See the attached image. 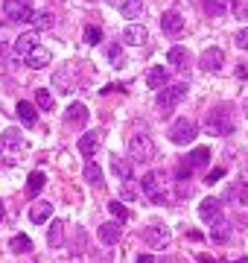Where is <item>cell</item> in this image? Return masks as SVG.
Here are the masks:
<instances>
[{"mask_svg": "<svg viewBox=\"0 0 248 263\" xmlns=\"http://www.w3.org/2000/svg\"><path fill=\"white\" fill-rule=\"evenodd\" d=\"M234 18L248 21V3H234Z\"/></svg>", "mask_w": 248, "mask_h": 263, "instance_id": "40", "label": "cell"}, {"mask_svg": "<svg viewBox=\"0 0 248 263\" xmlns=\"http://www.w3.org/2000/svg\"><path fill=\"white\" fill-rule=\"evenodd\" d=\"M199 263H216V260H213L210 254H199Z\"/></svg>", "mask_w": 248, "mask_h": 263, "instance_id": "44", "label": "cell"}, {"mask_svg": "<svg viewBox=\"0 0 248 263\" xmlns=\"http://www.w3.org/2000/svg\"><path fill=\"white\" fill-rule=\"evenodd\" d=\"M228 193H231V196H234L239 205H248V184H245V181H236V184Z\"/></svg>", "mask_w": 248, "mask_h": 263, "instance_id": "36", "label": "cell"}, {"mask_svg": "<svg viewBox=\"0 0 248 263\" xmlns=\"http://www.w3.org/2000/svg\"><path fill=\"white\" fill-rule=\"evenodd\" d=\"M164 173L161 170H152V173H146L140 179V190H143V196L149 199L152 205H164L166 202V190H164Z\"/></svg>", "mask_w": 248, "mask_h": 263, "instance_id": "3", "label": "cell"}, {"mask_svg": "<svg viewBox=\"0 0 248 263\" xmlns=\"http://www.w3.org/2000/svg\"><path fill=\"white\" fill-rule=\"evenodd\" d=\"M32 24H36V29H53V26H56V15L47 12V9H44V12H36L32 15Z\"/></svg>", "mask_w": 248, "mask_h": 263, "instance_id": "33", "label": "cell"}, {"mask_svg": "<svg viewBox=\"0 0 248 263\" xmlns=\"http://www.w3.org/2000/svg\"><path fill=\"white\" fill-rule=\"evenodd\" d=\"M161 263H181V260H175V257H164Z\"/></svg>", "mask_w": 248, "mask_h": 263, "instance_id": "46", "label": "cell"}, {"mask_svg": "<svg viewBox=\"0 0 248 263\" xmlns=\"http://www.w3.org/2000/svg\"><path fill=\"white\" fill-rule=\"evenodd\" d=\"M15 114H18V120L24 123V126H36L38 123V111L32 103H26V100H21L18 106H15Z\"/></svg>", "mask_w": 248, "mask_h": 263, "instance_id": "21", "label": "cell"}, {"mask_svg": "<svg viewBox=\"0 0 248 263\" xmlns=\"http://www.w3.org/2000/svg\"><path fill=\"white\" fill-rule=\"evenodd\" d=\"M140 187H137V184H134V179L131 181H123V190H120V199H123V202H134V199H140Z\"/></svg>", "mask_w": 248, "mask_h": 263, "instance_id": "34", "label": "cell"}, {"mask_svg": "<svg viewBox=\"0 0 248 263\" xmlns=\"http://www.w3.org/2000/svg\"><path fill=\"white\" fill-rule=\"evenodd\" d=\"M187 94V82H169L166 88L158 91V111H161V117H169L172 114V108L184 100Z\"/></svg>", "mask_w": 248, "mask_h": 263, "instance_id": "2", "label": "cell"}, {"mask_svg": "<svg viewBox=\"0 0 248 263\" xmlns=\"http://www.w3.org/2000/svg\"><path fill=\"white\" fill-rule=\"evenodd\" d=\"M111 170H114V176H117L120 181L134 179V161H131V158H114V161H111Z\"/></svg>", "mask_w": 248, "mask_h": 263, "instance_id": "18", "label": "cell"}, {"mask_svg": "<svg viewBox=\"0 0 248 263\" xmlns=\"http://www.w3.org/2000/svg\"><path fill=\"white\" fill-rule=\"evenodd\" d=\"M143 243L149 249H166L169 246V231H166V225H161V222L146 225L143 228Z\"/></svg>", "mask_w": 248, "mask_h": 263, "instance_id": "7", "label": "cell"}, {"mask_svg": "<svg viewBox=\"0 0 248 263\" xmlns=\"http://www.w3.org/2000/svg\"><path fill=\"white\" fill-rule=\"evenodd\" d=\"M85 181H88V184H94V187H102V170H99V164H96V161H88V164H85Z\"/></svg>", "mask_w": 248, "mask_h": 263, "instance_id": "30", "label": "cell"}, {"mask_svg": "<svg viewBox=\"0 0 248 263\" xmlns=\"http://www.w3.org/2000/svg\"><path fill=\"white\" fill-rule=\"evenodd\" d=\"M146 38H149V32H146V26H140V24H129L126 29H123V41L131 44V47L146 44Z\"/></svg>", "mask_w": 248, "mask_h": 263, "instance_id": "15", "label": "cell"}, {"mask_svg": "<svg viewBox=\"0 0 248 263\" xmlns=\"http://www.w3.org/2000/svg\"><path fill=\"white\" fill-rule=\"evenodd\" d=\"M204 164H210V149H207V146H199V149H193L187 155V164H184V167L196 170V167H204Z\"/></svg>", "mask_w": 248, "mask_h": 263, "instance_id": "26", "label": "cell"}, {"mask_svg": "<svg viewBox=\"0 0 248 263\" xmlns=\"http://www.w3.org/2000/svg\"><path fill=\"white\" fill-rule=\"evenodd\" d=\"M236 263H248V257H239V260H236Z\"/></svg>", "mask_w": 248, "mask_h": 263, "instance_id": "47", "label": "cell"}, {"mask_svg": "<svg viewBox=\"0 0 248 263\" xmlns=\"http://www.w3.org/2000/svg\"><path fill=\"white\" fill-rule=\"evenodd\" d=\"M50 3H64V0H50Z\"/></svg>", "mask_w": 248, "mask_h": 263, "instance_id": "49", "label": "cell"}, {"mask_svg": "<svg viewBox=\"0 0 248 263\" xmlns=\"http://www.w3.org/2000/svg\"><path fill=\"white\" fill-rule=\"evenodd\" d=\"M166 61H169L175 71L184 73L190 68V61H193V59H190V50L187 47H178V44H175V47H169V53H166Z\"/></svg>", "mask_w": 248, "mask_h": 263, "instance_id": "13", "label": "cell"}, {"mask_svg": "<svg viewBox=\"0 0 248 263\" xmlns=\"http://www.w3.org/2000/svg\"><path fill=\"white\" fill-rule=\"evenodd\" d=\"M236 76H239V79H248V61H239V64H236Z\"/></svg>", "mask_w": 248, "mask_h": 263, "instance_id": "42", "label": "cell"}, {"mask_svg": "<svg viewBox=\"0 0 248 263\" xmlns=\"http://www.w3.org/2000/svg\"><path fill=\"white\" fill-rule=\"evenodd\" d=\"M9 251H15V254H29L32 251V240L26 237V234H15L9 240Z\"/></svg>", "mask_w": 248, "mask_h": 263, "instance_id": "28", "label": "cell"}, {"mask_svg": "<svg viewBox=\"0 0 248 263\" xmlns=\"http://www.w3.org/2000/svg\"><path fill=\"white\" fill-rule=\"evenodd\" d=\"M96 146H99V135L96 132H85L82 138H79V152L82 155H94Z\"/></svg>", "mask_w": 248, "mask_h": 263, "instance_id": "29", "label": "cell"}, {"mask_svg": "<svg viewBox=\"0 0 248 263\" xmlns=\"http://www.w3.org/2000/svg\"><path fill=\"white\" fill-rule=\"evenodd\" d=\"M44 181H47V176H44L41 170H32V173H29V181H26V190H29V196H38V193H41V187H44Z\"/></svg>", "mask_w": 248, "mask_h": 263, "instance_id": "32", "label": "cell"}, {"mask_svg": "<svg viewBox=\"0 0 248 263\" xmlns=\"http://www.w3.org/2000/svg\"><path fill=\"white\" fill-rule=\"evenodd\" d=\"M199 64H201V71H207V73H219V71H222V64H225V53H222L219 47H207L204 53H201Z\"/></svg>", "mask_w": 248, "mask_h": 263, "instance_id": "8", "label": "cell"}, {"mask_svg": "<svg viewBox=\"0 0 248 263\" xmlns=\"http://www.w3.org/2000/svg\"><path fill=\"white\" fill-rule=\"evenodd\" d=\"M3 216H6V208H3V202H0V222H3Z\"/></svg>", "mask_w": 248, "mask_h": 263, "instance_id": "45", "label": "cell"}, {"mask_svg": "<svg viewBox=\"0 0 248 263\" xmlns=\"http://www.w3.org/2000/svg\"><path fill=\"white\" fill-rule=\"evenodd\" d=\"M161 29H164L166 36H178V32L184 29V18H181V12H178V9H166V12L161 15Z\"/></svg>", "mask_w": 248, "mask_h": 263, "instance_id": "10", "label": "cell"}, {"mask_svg": "<svg viewBox=\"0 0 248 263\" xmlns=\"http://www.w3.org/2000/svg\"><path fill=\"white\" fill-rule=\"evenodd\" d=\"M36 47H38V32H21L15 38V56H21V59H26V53Z\"/></svg>", "mask_w": 248, "mask_h": 263, "instance_id": "16", "label": "cell"}, {"mask_svg": "<svg viewBox=\"0 0 248 263\" xmlns=\"http://www.w3.org/2000/svg\"><path fill=\"white\" fill-rule=\"evenodd\" d=\"M26 68H32V71H41V68H47V61H50V53L44 47H41V44H38L36 50H29V53H26Z\"/></svg>", "mask_w": 248, "mask_h": 263, "instance_id": "22", "label": "cell"}, {"mask_svg": "<svg viewBox=\"0 0 248 263\" xmlns=\"http://www.w3.org/2000/svg\"><path fill=\"white\" fill-rule=\"evenodd\" d=\"M0 146H3V149H9V152H21V149L26 146L24 132H18V129H3V132H0Z\"/></svg>", "mask_w": 248, "mask_h": 263, "instance_id": "11", "label": "cell"}, {"mask_svg": "<svg viewBox=\"0 0 248 263\" xmlns=\"http://www.w3.org/2000/svg\"><path fill=\"white\" fill-rule=\"evenodd\" d=\"M0 56H3V44H0Z\"/></svg>", "mask_w": 248, "mask_h": 263, "instance_id": "50", "label": "cell"}, {"mask_svg": "<svg viewBox=\"0 0 248 263\" xmlns=\"http://www.w3.org/2000/svg\"><path fill=\"white\" fill-rule=\"evenodd\" d=\"M50 216H53V202H32V208H29V222L44 225Z\"/></svg>", "mask_w": 248, "mask_h": 263, "instance_id": "19", "label": "cell"}, {"mask_svg": "<svg viewBox=\"0 0 248 263\" xmlns=\"http://www.w3.org/2000/svg\"><path fill=\"white\" fill-rule=\"evenodd\" d=\"M155 155H158V152H155V144H152V138H149V135L137 132V135H131V138H129V158H131V161H137V164H149Z\"/></svg>", "mask_w": 248, "mask_h": 263, "instance_id": "4", "label": "cell"}, {"mask_svg": "<svg viewBox=\"0 0 248 263\" xmlns=\"http://www.w3.org/2000/svg\"><path fill=\"white\" fill-rule=\"evenodd\" d=\"M3 15L9 18V21H32V0H6L3 3Z\"/></svg>", "mask_w": 248, "mask_h": 263, "instance_id": "6", "label": "cell"}, {"mask_svg": "<svg viewBox=\"0 0 248 263\" xmlns=\"http://www.w3.org/2000/svg\"><path fill=\"white\" fill-rule=\"evenodd\" d=\"M231 231H234V225H231L225 216H219V219L210 222V240L213 243H228V240H231Z\"/></svg>", "mask_w": 248, "mask_h": 263, "instance_id": "14", "label": "cell"}, {"mask_svg": "<svg viewBox=\"0 0 248 263\" xmlns=\"http://www.w3.org/2000/svg\"><path fill=\"white\" fill-rule=\"evenodd\" d=\"M105 56H108V61H111V64H126V56H123V47H120L117 41H114V44H108L105 47Z\"/></svg>", "mask_w": 248, "mask_h": 263, "instance_id": "35", "label": "cell"}, {"mask_svg": "<svg viewBox=\"0 0 248 263\" xmlns=\"http://www.w3.org/2000/svg\"><path fill=\"white\" fill-rule=\"evenodd\" d=\"M222 176H225V170L216 167V170H210V173H207V179H204V181H207V184H216V181L222 179Z\"/></svg>", "mask_w": 248, "mask_h": 263, "instance_id": "41", "label": "cell"}, {"mask_svg": "<svg viewBox=\"0 0 248 263\" xmlns=\"http://www.w3.org/2000/svg\"><path fill=\"white\" fill-rule=\"evenodd\" d=\"M120 12H123V18L134 21L146 12V6H143V0H120Z\"/></svg>", "mask_w": 248, "mask_h": 263, "instance_id": "25", "label": "cell"}, {"mask_svg": "<svg viewBox=\"0 0 248 263\" xmlns=\"http://www.w3.org/2000/svg\"><path fill=\"white\" fill-rule=\"evenodd\" d=\"M234 9V0H204V12L210 18H222Z\"/></svg>", "mask_w": 248, "mask_h": 263, "instance_id": "23", "label": "cell"}, {"mask_svg": "<svg viewBox=\"0 0 248 263\" xmlns=\"http://www.w3.org/2000/svg\"><path fill=\"white\" fill-rule=\"evenodd\" d=\"M234 44L239 50H248V29H239V32H236V36H234Z\"/></svg>", "mask_w": 248, "mask_h": 263, "instance_id": "39", "label": "cell"}, {"mask_svg": "<svg viewBox=\"0 0 248 263\" xmlns=\"http://www.w3.org/2000/svg\"><path fill=\"white\" fill-rule=\"evenodd\" d=\"M53 85H56V91H59V94H70V88H73L70 68H59V71L53 73Z\"/></svg>", "mask_w": 248, "mask_h": 263, "instance_id": "24", "label": "cell"}, {"mask_svg": "<svg viewBox=\"0 0 248 263\" xmlns=\"http://www.w3.org/2000/svg\"><path fill=\"white\" fill-rule=\"evenodd\" d=\"M36 106H38V111H47V114L56 108V100H53V94L47 88H38L36 91Z\"/></svg>", "mask_w": 248, "mask_h": 263, "instance_id": "31", "label": "cell"}, {"mask_svg": "<svg viewBox=\"0 0 248 263\" xmlns=\"http://www.w3.org/2000/svg\"><path fill=\"white\" fill-rule=\"evenodd\" d=\"M204 129L216 135V138H225V135H231L236 129V117H234V108L231 106H216L207 111V117H204Z\"/></svg>", "mask_w": 248, "mask_h": 263, "instance_id": "1", "label": "cell"}, {"mask_svg": "<svg viewBox=\"0 0 248 263\" xmlns=\"http://www.w3.org/2000/svg\"><path fill=\"white\" fill-rule=\"evenodd\" d=\"M64 228H67V222L64 219H53L47 228V246L50 249H61V243H64Z\"/></svg>", "mask_w": 248, "mask_h": 263, "instance_id": "17", "label": "cell"}, {"mask_svg": "<svg viewBox=\"0 0 248 263\" xmlns=\"http://www.w3.org/2000/svg\"><path fill=\"white\" fill-rule=\"evenodd\" d=\"M199 216L210 225L213 219H219L222 216V205H219V199H204V202L199 205Z\"/></svg>", "mask_w": 248, "mask_h": 263, "instance_id": "20", "label": "cell"}, {"mask_svg": "<svg viewBox=\"0 0 248 263\" xmlns=\"http://www.w3.org/2000/svg\"><path fill=\"white\" fill-rule=\"evenodd\" d=\"M108 211H111V214L117 216L120 222H123V219H129V211H126V205H123V199H114V202H108Z\"/></svg>", "mask_w": 248, "mask_h": 263, "instance_id": "37", "label": "cell"}, {"mask_svg": "<svg viewBox=\"0 0 248 263\" xmlns=\"http://www.w3.org/2000/svg\"><path fill=\"white\" fill-rule=\"evenodd\" d=\"M85 41L88 44H99L102 41V29L99 26H85Z\"/></svg>", "mask_w": 248, "mask_h": 263, "instance_id": "38", "label": "cell"}, {"mask_svg": "<svg viewBox=\"0 0 248 263\" xmlns=\"http://www.w3.org/2000/svg\"><path fill=\"white\" fill-rule=\"evenodd\" d=\"M242 108H245V117H248V100H245V106H242Z\"/></svg>", "mask_w": 248, "mask_h": 263, "instance_id": "48", "label": "cell"}, {"mask_svg": "<svg viewBox=\"0 0 248 263\" xmlns=\"http://www.w3.org/2000/svg\"><path fill=\"white\" fill-rule=\"evenodd\" d=\"M196 135H199V129H196V123L190 117H178L172 126H169V141L175 146H187L196 141Z\"/></svg>", "mask_w": 248, "mask_h": 263, "instance_id": "5", "label": "cell"}, {"mask_svg": "<svg viewBox=\"0 0 248 263\" xmlns=\"http://www.w3.org/2000/svg\"><path fill=\"white\" fill-rule=\"evenodd\" d=\"M146 85H149L152 91H161V88H166V85H169V71H166L164 64H155V68H149V73H146Z\"/></svg>", "mask_w": 248, "mask_h": 263, "instance_id": "12", "label": "cell"}, {"mask_svg": "<svg viewBox=\"0 0 248 263\" xmlns=\"http://www.w3.org/2000/svg\"><path fill=\"white\" fill-rule=\"evenodd\" d=\"M137 263H155V257H152V254H140V257H137Z\"/></svg>", "mask_w": 248, "mask_h": 263, "instance_id": "43", "label": "cell"}, {"mask_svg": "<svg viewBox=\"0 0 248 263\" xmlns=\"http://www.w3.org/2000/svg\"><path fill=\"white\" fill-rule=\"evenodd\" d=\"M88 123V106L85 103H70L67 111H64V126H73V129H79Z\"/></svg>", "mask_w": 248, "mask_h": 263, "instance_id": "9", "label": "cell"}, {"mask_svg": "<svg viewBox=\"0 0 248 263\" xmlns=\"http://www.w3.org/2000/svg\"><path fill=\"white\" fill-rule=\"evenodd\" d=\"M99 240H102L105 246H117L120 225H117V222H102V225H99Z\"/></svg>", "mask_w": 248, "mask_h": 263, "instance_id": "27", "label": "cell"}]
</instances>
